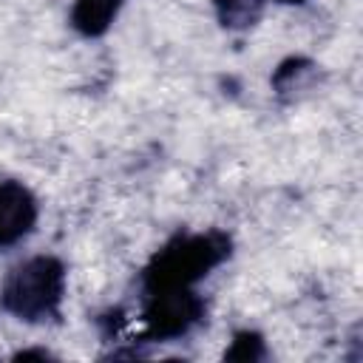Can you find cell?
Returning a JSON list of instances; mask_svg holds the SVG:
<instances>
[{
  "mask_svg": "<svg viewBox=\"0 0 363 363\" xmlns=\"http://www.w3.org/2000/svg\"><path fill=\"white\" fill-rule=\"evenodd\" d=\"M315 77H318V65L312 60L289 57L272 74V88H275L278 96H295V94L306 91V88H312Z\"/></svg>",
  "mask_w": 363,
  "mask_h": 363,
  "instance_id": "6",
  "label": "cell"
},
{
  "mask_svg": "<svg viewBox=\"0 0 363 363\" xmlns=\"http://www.w3.org/2000/svg\"><path fill=\"white\" fill-rule=\"evenodd\" d=\"M125 0H74L71 28L82 37H102L119 17Z\"/></svg>",
  "mask_w": 363,
  "mask_h": 363,
  "instance_id": "5",
  "label": "cell"
},
{
  "mask_svg": "<svg viewBox=\"0 0 363 363\" xmlns=\"http://www.w3.org/2000/svg\"><path fill=\"white\" fill-rule=\"evenodd\" d=\"M204 312H207L204 298L193 286L145 292V309H142L145 337L150 340L182 337L204 320Z\"/></svg>",
  "mask_w": 363,
  "mask_h": 363,
  "instance_id": "3",
  "label": "cell"
},
{
  "mask_svg": "<svg viewBox=\"0 0 363 363\" xmlns=\"http://www.w3.org/2000/svg\"><path fill=\"white\" fill-rule=\"evenodd\" d=\"M278 3H286V6H298V3H306V0H278Z\"/></svg>",
  "mask_w": 363,
  "mask_h": 363,
  "instance_id": "9",
  "label": "cell"
},
{
  "mask_svg": "<svg viewBox=\"0 0 363 363\" xmlns=\"http://www.w3.org/2000/svg\"><path fill=\"white\" fill-rule=\"evenodd\" d=\"M230 235L218 230L207 233H179L162 250L153 252L147 267L142 269V289H184L196 286L210 269L230 258Z\"/></svg>",
  "mask_w": 363,
  "mask_h": 363,
  "instance_id": "1",
  "label": "cell"
},
{
  "mask_svg": "<svg viewBox=\"0 0 363 363\" xmlns=\"http://www.w3.org/2000/svg\"><path fill=\"white\" fill-rule=\"evenodd\" d=\"M65 298V267L54 255H34L9 269L0 286V306L26 323L60 318Z\"/></svg>",
  "mask_w": 363,
  "mask_h": 363,
  "instance_id": "2",
  "label": "cell"
},
{
  "mask_svg": "<svg viewBox=\"0 0 363 363\" xmlns=\"http://www.w3.org/2000/svg\"><path fill=\"white\" fill-rule=\"evenodd\" d=\"M40 207L34 193L14 179L0 182V250L20 244L26 235H31L37 224Z\"/></svg>",
  "mask_w": 363,
  "mask_h": 363,
  "instance_id": "4",
  "label": "cell"
},
{
  "mask_svg": "<svg viewBox=\"0 0 363 363\" xmlns=\"http://www.w3.org/2000/svg\"><path fill=\"white\" fill-rule=\"evenodd\" d=\"M216 17L227 31L252 28L264 14V0H213Z\"/></svg>",
  "mask_w": 363,
  "mask_h": 363,
  "instance_id": "7",
  "label": "cell"
},
{
  "mask_svg": "<svg viewBox=\"0 0 363 363\" xmlns=\"http://www.w3.org/2000/svg\"><path fill=\"white\" fill-rule=\"evenodd\" d=\"M264 354H267V349H264L261 335H255V332H250V329H247V332H235L230 349L224 352L227 360H261Z\"/></svg>",
  "mask_w": 363,
  "mask_h": 363,
  "instance_id": "8",
  "label": "cell"
}]
</instances>
